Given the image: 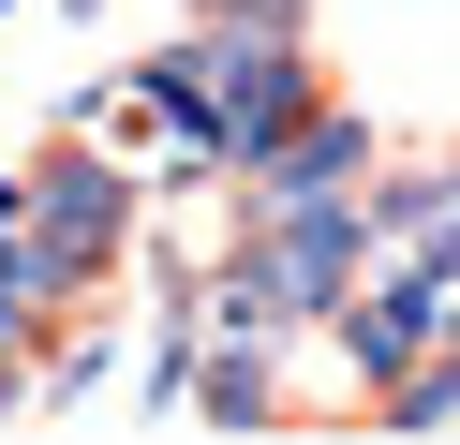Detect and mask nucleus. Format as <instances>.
Segmentation results:
<instances>
[{
    "mask_svg": "<svg viewBox=\"0 0 460 445\" xmlns=\"http://www.w3.org/2000/svg\"><path fill=\"white\" fill-rule=\"evenodd\" d=\"M460 356V342H446ZM401 431H460V371H430V386H401Z\"/></svg>",
    "mask_w": 460,
    "mask_h": 445,
    "instance_id": "obj_2",
    "label": "nucleus"
},
{
    "mask_svg": "<svg viewBox=\"0 0 460 445\" xmlns=\"http://www.w3.org/2000/svg\"><path fill=\"white\" fill-rule=\"evenodd\" d=\"M357 267H371V208H327V193H297V208H282V237L252 253V312H327Z\"/></svg>",
    "mask_w": 460,
    "mask_h": 445,
    "instance_id": "obj_1",
    "label": "nucleus"
}]
</instances>
